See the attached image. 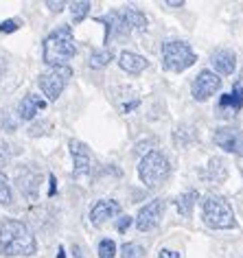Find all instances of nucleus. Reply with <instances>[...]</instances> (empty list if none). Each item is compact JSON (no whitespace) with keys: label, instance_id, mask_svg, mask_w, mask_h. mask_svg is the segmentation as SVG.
Segmentation results:
<instances>
[{"label":"nucleus","instance_id":"obj_33","mask_svg":"<svg viewBox=\"0 0 243 258\" xmlns=\"http://www.w3.org/2000/svg\"><path fill=\"white\" fill-rule=\"evenodd\" d=\"M167 5H169V7H182L184 3H182V0H169Z\"/></svg>","mask_w":243,"mask_h":258},{"label":"nucleus","instance_id":"obj_1","mask_svg":"<svg viewBox=\"0 0 243 258\" xmlns=\"http://www.w3.org/2000/svg\"><path fill=\"white\" fill-rule=\"evenodd\" d=\"M37 251V241L27 225L18 219L0 221V254L3 256H31Z\"/></svg>","mask_w":243,"mask_h":258},{"label":"nucleus","instance_id":"obj_16","mask_svg":"<svg viewBox=\"0 0 243 258\" xmlns=\"http://www.w3.org/2000/svg\"><path fill=\"white\" fill-rule=\"evenodd\" d=\"M118 63L125 73L130 75H140L143 70L147 68V59L143 55H136V53H130V50H123L118 57Z\"/></svg>","mask_w":243,"mask_h":258},{"label":"nucleus","instance_id":"obj_34","mask_svg":"<svg viewBox=\"0 0 243 258\" xmlns=\"http://www.w3.org/2000/svg\"><path fill=\"white\" fill-rule=\"evenodd\" d=\"M48 195H55V175H50V190Z\"/></svg>","mask_w":243,"mask_h":258},{"label":"nucleus","instance_id":"obj_13","mask_svg":"<svg viewBox=\"0 0 243 258\" xmlns=\"http://www.w3.org/2000/svg\"><path fill=\"white\" fill-rule=\"evenodd\" d=\"M44 107H46V101H44L42 96L27 94L20 101V105H18V118L20 120H33L37 116V112H42Z\"/></svg>","mask_w":243,"mask_h":258},{"label":"nucleus","instance_id":"obj_30","mask_svg":"<svg viewBox=\"0 0 243 258\" xmlns=\"http://www.w3.org/2000/svg\"><path fill=\"white\" fill-rule=\"evenodd\" d=\"M46 7H50L53 11H57V14H59V11L66 7V5H64V3H46Z\"/></svg>","mask_w":243,"mask_h":258},{"label":"nucleus","instance_id":"obj_2","mask_svg":"<svg viewBox=\"0 0 243 258\" xmlns=\"http://www.w3.org/2000/svg\"><path fill=\"white\" fill-rule=\"evenodd\" d=\"M77 53L75 46V37H73V29L68 24H62L59 29H55L46 40H44V61L50 68L55 66H66L68 59H73Z\"/></svg>","mask_w":243,"mask_h":258},{"label":"nucleus","instance_id":"obj_24","mask_svg":"<svg viewBox=\"0 0 243 258\" xmlns=\"http://www.w3.org/2000/svg\"><path fill=\"white\" fill-rule=\"evenodd\" d=\"M11 184H9V177L0 171V206H7L11 204Z\"/></svg>","mask_w":243,"mask_h":258},{"label":"nucleus","instance_id":"obj_21","mask_svg":"<svg viewBox=\"0 0 243 258\" xmlns=\"http://www.w3.org/2000/svg\"><path fill=\"white\" fill-rule=\"evenodd\" d=\"M114 59V53H112V48H103V50H94V53L90 55V68H103L107 66Z\"/></svg>","mask_w":243,"mask_h":258},{"label":"nucleus","instance_id":"obj_18","mask_svg":"<svg viewBox=\"0 0 243 258\" xmlns=\"http://www.w3.org/2000/svg\"><path fill=\"white\" fill-rule=\"evenodd\" d=\"M120 11H123L125 22H127V27H130V29H138V31H145L147 29V18H145V14L140 9H136V7H125V9H120Z\"/></svg>","mask_w":243,"mask_h":258},{"label":"nucleus","instance_id":"obj_23","mask_svg":"<svg viewBox=\"0 0 243 258\" xmlns=\"http://www.w3.org/2000/svg\"><path fill=\"white\" fill-rule=\"evenodd\" d=\"M90 11V3L88 0H79V3L70 5V14H73V22H81Z\"/></svg>","mask_w":243,"mask_h":258},{"label":"nucleus","instance_id":"obj_15","mask_svg":"<svg viewBox=\"0 0 243 258\" xmlns=\"http://www.w3.org/2000/svg\"><path fill=\"white\" fill-rule=\"evenodd\" d=\"M210 63L215 68V75H232L236 68V55L232 50H217V53L210 57Z\"/></svg>","mask_w":243,"mask_h":258},{"label":"nucleus","instance_id":"obj_20","mask_svg":"<svg viewBox=\"0 0 243 258\" xmlns=\"http://www.w3.org/2000/svg\"><path fill=\"white\" fill-rule=\"evenodd\" d=\"M243 105V88L236 86L230 94H223L221 101H219V107L226 109V107H232V109H239Z\"/></svg>","mask_w":243,"mask_h":258},{"label":"nucleus","instance_id":"obj_3","mask_svg":"<svg viewBox=\"0 0 243 258\" xmlns=\"http://www.w3.org/2000/svg\"><path fill=\"white\" fill-rule=\"evenodd\" d=\"M202 219H204V223L213 230H230L236 225L232 206H230L228 199L221 197V195H208L204 199L202 202Z\"/></svg>","mask_w":243,"mask_h":258},{"label":"nucleus","instance_id":"obj_11","mask_svg":"<svg viewBox=\"0 0 243 258\" xmlns=\"http://www.w3.org/2000/svg\"><path fill=\"white\" fill-rule=\"evenodd\" d=\"M70 153H73V160H75V171L73 175L75 177H84L90 173V151H88V147L84 143H79V140H70Z\"/></svg>","mask_w":243,"mask_h":258},{"label":"nucleus","instance_id":"obj_32","mask_svg":"<svg viewBox=\"0 0 243 258\" xmlns=\"http://www.w3.org/2000/svg\"><path fill=\"white\" fill-rule=\"evenodd\" d=\"M73 256L75 258H84V254H81V249H79V245H75V247H73Z\"/></svg>","mask_w":243,"mask_h":258},{"label":"nucleus","instance_id":"obj_17","mask_svg":"<svg viewBox=\"0 0 243 258\" xmlns=\"http://www.w3.org/2000/svg\"><path fill=\"white\" fill-rule=\"evenodd\" d=\"M18 186H20L22 195L27 199H33L37 195V186H40V175L31 171H24L18 175Z\"/></svg>","mask_w":243,"mask_h":258},{"label":"nucleus","instance_id":"obj_12","mask_svg":"<svg viewBox=\"0 0 243 258\" xmlns=\"http://www.w3.org/2000/svg\"><path fill=\"white\" fill-rule=\"evenodd\" d=\"M120 212V204L114 202V199H101V202H97L92 206L90 210V219L94 225H101L103 221H107V219L116 217Z\"/></svg>","mask_w":243,"mask_h":258},{"label":"nucleus","instance_id":"obj_8","mask_svg":"<svg viewBox=\"0 0 243 258\" xmlns=\"http://www.w3.org/2000/svg\"><path fill=\"white\" fill-rule=\"evenodd\" d=\"M215 145L221 147L223 151L228 153H236V156H243V132L241 129H234V127H221L215 132Z\"/></svg>","mask_w":243,"mask_h":258},{"label":"nucleus","instance_id":"obj_31","mask_svg":"<svg viewBox=\"0 0 243 258\" xmlns=\"http://www.w3.org/2000/svg\"><path fill=\"white\" fill-rule=\"evenodd\" d=\"M134 107H138V101H134V103H127V105H123V112H132Z\"/></svg>","mask_w":243,"mask_h":258},{"label":"nucleus","instance_id":"obj_28","mask_svg":"<svg viewBox=\"0 0 243 258\" xmlns=\"http://www.w3.org/2000/svg\"><path fill=\"white\" fill-rule=\"evenodd\" d=\"M132 221H134L132 217H120L118 221H116V230H118V232H127V228L132 225Z\"/></svg>","mask_w":243,"mask_h":258},{"label":"nucleus","instance_id":"obj_14","mask_svg":"<svg viewBox=\"0 0 243 258\" xmlns=\"http://www.w3.org/2000/svg\"><path fill=\"white\" fill-rule=\"evenodd\" d=\"M228 177V166L221 158H210L208 160V166L202 171V179L204 182H210V184H221L226 182Z\"/></svg>","mask_w":243,"mask_h":258},{"label":"nucleus","instance_id":"obj_10","mask_svg":"<svg viewBox=\"0 0 243 258\" xmlns=\"http://www.w3.org/2000/svg\"><path fill=\"white\" fill-rule=\"evenodd\" d=\"M97 22L105 24V44H110L112 37H123L132 33V29L125 22L123 11H110L107 16H99Z\"/></svg>","mask_w":243,"mask_h":258},{"label":"nucleus","instance_id":"obj_29","mask_svg":"<svg viewBox=\"0 0 243 258\" xmlns=\"http://www.w3.org/2000/svg\"><path fill=\"white\" fill-rule=\"evenodd\" d=\"M158 258H180V251H173V249H160Z\"/></svg>","mask_w":243,"mask_h":258},{"label":"nucleus","instance_id":"obj_4","mask_svg":"<svg viewBox=\"0 0 243 258\" xmlns=\"http://www.w3.org/2000/svg\"><path fill=\"white\" fill-rule=\"evenodd\" d=\"M171 166L169 160L162 151H149L147 156H143L138 164V177L143 179V184H147L149 188H156L169 177Z\"/></svg>","mask_w":243,"mask_h":258},{"label":"nucleus","instance_id":"obj_35","mask_svg":"<svg viewBox=\"0 0 243 258\" xmlns=\"http://www.w3.org/2000/svg\"><path fill=\"white\" fill-rule=\"evenodd\" d=\"M57 258H66V254H64V247H59V251H57Z\"/></svg>","mask_w":243,"mask_h":258},{"label":"nucleus","instance_id":"obj_26","mask_svg":"<svg viewBox=\"0 0 243 258\" xmlns=\"http://www.w3.org/2000/svg\"><path fill=\"white\" fill-rule=\"evenodd\" d=\"M120 254H123V258H143L145 249L136 243H125L123 247H120Z\"/></svg>","mask_w":243,"mask_h":258},{"label":"nucleus","instance_id":"obj_25","mask_svg":"<svg viewBox=\"0 0 243 258\" xmlns=\"http://www.w3.org/2000/svg\"><path fill=\"white\" fill-rule=\"evenodd\" d=\"M99 256L101 258H114L116 256V243H114L112 238H103V241L99 243Z\"/></svg>","mask_w":243,"mask_h":258},{"label":"nucleus","instance_id":"obj_5","mask_svg":"<svg viewBox=\"0 0 243 258\" xmlns=\"http://www.w3.org/2000/svg\"><path fill=\"white\" fill-rule=\"evenodd\" d=\"M197 61L193 48L182 40H169L162 44V66L169 73H184Z\"/></svg>","mask_w":243,"mask_h":258},{"label":"nucleus","instance_id":"obj_27","mask_svg":"<svg viewBox=\"0 0 243 258\" xmlns=\"http://www.w3.org/2000/svg\"><path fill=\"white\" fill-rule=\"evenodd\" d=\"M20 27V20H5L0 22V33H14Z\"/></svg>","mask_w":243,"mask_h":258},{"label":"nucleus","instance_id":"obj_7","mask_svg":"<svg viewBox=\"0 0 243 258\" xmlns=\"http://www.w3.org/2000/svg\"><path fill=\"white\" fill-rule=\"evenodd\" d=\"M219 88H221L219 75H215L213 70H202V73L195 77L193 86H191V92H193L195 101H208Z\"/></svg>","mask_w":243,"mask_h":258},{"label":"nucleus","instance_id":"obj_36","mask_svg":"<svg viewBox=\"0 0 243 258\" xmlns=\"http://www.w3.org/2000/svg\"><path fill=\"white\" fill-rule=\"evenodd\" d=\"M241 173H243V171H241Z\"/></svg>","mask_w":243,"mask_h":258},{"label":"nucleus","instance_id":"obj_19","mask_svg":"<svg viewBox=\"0 0 243 258\" xmlns=\"http://www.w3.org/2000/svg\"><path fill=\"white\" fill-rule=\"evenodd\" d=\"M197 199H200V192L197 190H189V192H184V195H180L177 197V202H175L177 212H180L182 217H191V212H193V206H195Z\"/></svg>","mask_w":243,"mask_h":258},{"label":"nucleus","instance_id":"obj_6","mask_svg":"<svg viewBox=\"0 0 243 258\" xmlns=\"http://www.w3.org/2000/svg\"><path fill=\"white\" fill-rule=\"evenodd\" d=\"M70 77H73V70H70V66L66 63V66H55V68L46 70V73H42L37 83H40V90L48 101H57Z\"/></svg>","mask_w":243,"mask_h":258},{"label":"nucleus","instance_id":"obj_22","mask_svg":"<svg viewBox=\"0 0 243 258\" xmlns=\"http://www.w3.org/2000/svg\"><path fill=\"white\" fill-rule=\"evenodd\" d=\"M195 138H197V132L191 125H180L173 134V140L177 145H191Z\"/></svg>","mask_w":243,"mask_h":258},{"label":"nucleus","instance_id":"obj_9","mask_svg":"<svg viewBox=\"0 0 243 258\" xmlns=\"http://www.w3.org/2000/svg\"><path fill=\"white\" fill-rule=\"evenodd\" d=\"M162 212H164V202L162 199H153L147 206H143L136 217V228L140 232H149L153 230L156 225L160 223V219H162Z\"/></svg>","mask_w":243,"mask_h":258}]
</instances>
